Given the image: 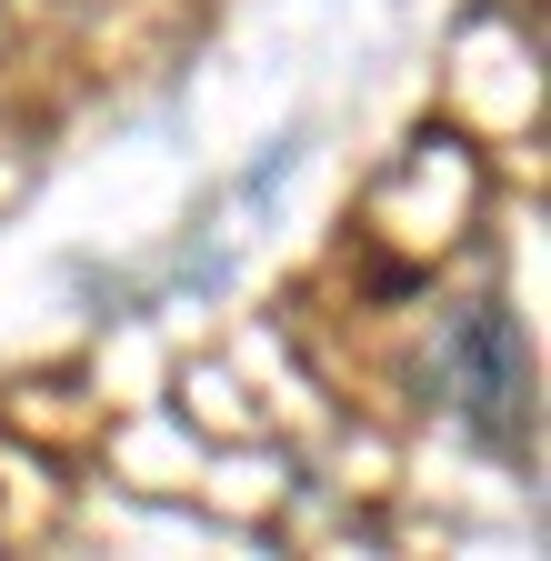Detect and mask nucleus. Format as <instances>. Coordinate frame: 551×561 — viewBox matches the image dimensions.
Listing matches in <instances>:
<instances>
[{"label": "nucleus", "instance_id": "1", "mask_svg": "<svg viewBox=\"0 0 551 561\" xmlns=\"http://www.w3.org/2000/svg\"><path fill=\"white\" fill-rule=\"evenodd\" d=\"M432 381H441V401L461 411V432H471L481 451H521V421H531V351H521L512 311L461 301V311L441 321V341H432Z\"/></svg>", "mask_w": 551, "mask_h": 561}]
</instances>
